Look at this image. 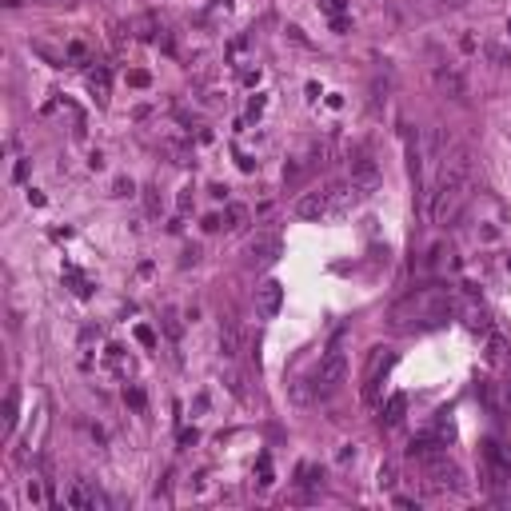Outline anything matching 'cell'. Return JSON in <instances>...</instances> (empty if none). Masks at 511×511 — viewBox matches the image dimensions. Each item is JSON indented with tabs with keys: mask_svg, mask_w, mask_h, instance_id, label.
Returning <instances> with one entry per match:
<instances>
[{
	"mask_svg": "<svg viewBox=\"0 0 511 511\" xmlns=\"http://www.w3.org/2000/svg\"><path fill=\"white\" fill-rule=\"evenodd\" d=\"M388 363H392V356H388V352H376V356H372V368H368V376H363V403H376L379 372H388Z\"/></svg>",
	"mask_w": 511,
	"mask_h": 511,
	"instance_id": "obj_4",
	"label": "cell"
},
{
	"mask_svg": "<svg viewBox=\"0 0 511 511\" xmlns=\"http://www.w3.org/2000/svg\"><path fill=\"white\" fill-rule=\"evenodd\" d=\"M403 412H408V396H392L388 412H383V423H388V428H396L399 419H403Z\"/></svg>",
	"mask_w": 511,
	"mask_h": 511,
	"instance_id": "obj_9",
	"label": "cell"
},
{
	"mask_svg": "<svg viewBox=\"0 0 511 511\" xmlns=\"http://www.w3.org/2000/svg\"><path fill=\"white\" fill-rule=\"evenodd\" d=\"M236 348H240V332H236V323L228 320L224 332H220V352H224V356H236Z\"/></svg>",
	"mask_w": 511,
	"mask_h": 511,
	"instance_id": "obj_8",
	"label": "cell"
},
{
	"mask_svg": "<svg viewBox=\"0 0 511 511\" xmlns=\"http://www.w3.org/2000/svg\"><path fill=\"white\" fill-rule=\"evenodd\" d=\"M164 328H168V336H180V323H176V312H164Z\"/></svg>",
	"mask_w": 511,
	"mask_h": 511,
	"instance_id": "obj_11",
	"label": "cell"
},
{
	"mask_svg": "<svg viewBox=\"0 0 511 511\" xmlns=\"http://www.w3.org/2000/svg\"><path fill=\"white\" fill-rule=\"evenodd\" d=\"M84 52H88V48H84L80 40H72V44H68V57H72V60H84Z\"/></svg>",
	"mask_w": 511,
	"mask_h": 511,
	"instance_id": "obj_12",
	"label": "cell"
},
{
	"mask_svg": "<svg viewBox=\"0 0 511 511\" xmlns=\"http://www.w3.org/2000/svg\"><path fill=\"white\" fill-rule=\"evenodd\" d=\"M328 212H332L328 192H308V196L296 200V216H303V220H320V216H328Z\"/></svg>",
	"mask_w": 511,
	"mask_h": 511,
	"instance_id": "obj_3",
	"label": "cell"
},
{
	"mask_svg": "<svg viewBox=\"0 0 511 511\" xmlns=\"http://www.w3.org/2000/svg\"><path fill=\"white\" fill-rule=\"evenodd\" d=\"M280 284L276 280H268V284H260V292H256V308H260V316H276L280 312Z\"/></svg>",
	"mask_w": 511,
	"mask_h": 511,
	"instance_id": "obj_6",
	"label": "cell"
},
{
	"mask_svg": "<svg viewBox=\"0 0 511 511\" xmlns=\"http://www.w3.org/2000/svg\"><path fill=\"white\" fill-rule=\"evenodd\" d=\"M396 483H399V479H396V463H383V468H379V488H388V492H392Z\"/></svg>",
	"mask_w": 511,
	"mask_h": 511,
	"instance_id": "obj_10",
	"label": "cell"
},
{
	"mask_svg": "<svg viewBox=\"0 0 511 511\" xmlns=\"http://www.w3.org/2000/svg\"><path fill=\"white\" fill-rule=\"evenodd\" d=\"M64 503H68V508H76V511H84V508H100V495H96L92 488L84 483V479H76L72 488L64 492Z\"/></svg>",
	"mask_w": 511,
	"mask_h": 511,
	"instance_id": "obj_5",
	"label": "cell"
},
{
	"mask_svg": "<svg viewBox=\"0 0 511 511\" xmlns=\"http://www.w3.org/2000/svg\"><path fill=\"white\" fill-rule=\"evenodd\" d=\"M468 180H472V156L459 148L452 160H443V172H439L436 200H432L436 224H448V220H452V212L459 208V200H463V192H468Z\"/></svg>",
	"mask_w": 511,
	"mask_h": 511,
	"instance_id": "obj_1",
	"label": "cell"
},
{
	"mask_svg": "<svg viewBox=\"0 0 511 511\" xmlns=\"http://www.w3.org/2000/svg\"><path fill=\"white\" fill-rule=\"evenodd\" d=\"M343 376H348V356H343V348H328V356L320 360V368H316V396H332L336 388L343 383Z\"/></svg>",
	"mask_w": 511,
	"mask_h": 511,
	"instance_id": "obj_2",
	"label": "cell"
},
{
	"mask_svg": "<svg viewBox=\"0 0 511 511\" xmlns=\"http://www.w3.org/2000/svg\"><path fill=\"white\" fill-rule=\"evenodd\" d=\"M436 80H439V88H448L452 96H463V92H468L463 76L455 72V68H436Z\"/></svg>",
	"mask_w": 511,
	"mask_h": 511,
	"instance_id": "obj_7",
	"label": "cell"
}]
</instances>
